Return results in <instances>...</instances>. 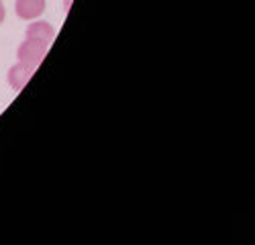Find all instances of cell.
I'll use <instances>...</instances> for the list:
<instances>
[{"label": "cell", "instance_id": "cell-2", "mask_svg": "<svg viewBox=\"0 0 255 245\" xmlns=\"http://www.w3.org/2000/svg\"><path fill=\"white\" fill-rule=\"evenodd\" d=\"M47 0H16L14 8H16V16L23 20H35L45 12Z\"/></svg>", "mask_w": 255, "mask_h": 245}, {"label": "cell", "instance_id": "cell-6", "mask_svg": "<svg viewBox=\"0 0 255 245\" xmlns=\"http://www.w3.org/2000/svg\"><path fill=\"white\" fill-rule=\"evenodd\" d=\"M0 2H2V0H0Z\"/></svg>", "mask_w": 255, "mask_h": 245}, {"label": "cell", "instance_id": "cell-5", "mask_svg": "<svg viewBox=\"0 0 255 245\" xmlns=\"http://www.w3.org/2000/svg\"><path fill=\"white\" fill-rule=\"evenodd\" d=\"M4 16H6V10H4L2 2H0V25H2V23H4Z\"/></svg>", "mask_w": 255, "mask_h": 245}, {"label": "cell", "instance_id": "cell-4", "mask_svg": "<svg viewBox=\"0 0 255 245\" xmlns=\"http://www.w3.org/2000/svg\"><path fill=\"white\" fill-rule=\"evenodd\" d=\"M53 27L47 23V20H33V23L27 27V37L29 39H37V41H43V43L51 45V41H53Z\"/></svg>", "mask_w": 255, "mask_h": 245}, {"label": "cell", "instance_id": "cell-3", "mask_svg": "<svg viewBox=\"0 0 255 245\" xmlns=\"http://www.w3.org/2000/svg\"><path fill=\"white\" fill-rule=\"evenodd\" d=\"M33 68H29V66H25V64H14L10 70H8V74H6V80H8V84H10V88L12 90H23L25 86H27V82L31 80V76H33Z\"/></svg>", "mask_w": 255, "mask_h": 245}, {"label": "cell", "instance_id": "cell-1", "mask_svg": "<svg viewBox=\"0 0 255 245\" xmlns=\"http://www.w3.org/2000/svg\"><path fill=\"white\" fill-rule=\"evenodd\" d=\"M47 49H49V45L43 43V41H37V39H29V37H27L23 43L18 45L16 57H18L20 64H25V66L37 70V68L41 66V61L45 59Z\"/></svg>", "mask_w": 255, "mask_h": 245}]
</instances>
